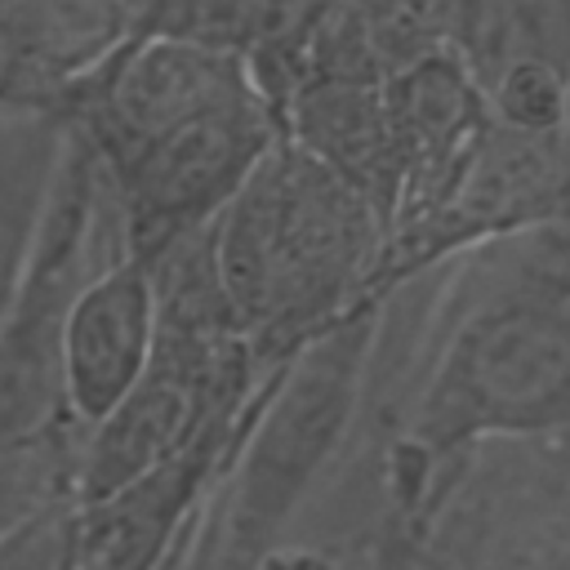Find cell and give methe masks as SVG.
Instances as JSON below:
<instances>
[{
	"label": "cell",
	"instance_id": "5",
	"mask_svg": "<svg viewBox=\"0 0 570 570\" xmlns=\"http://www.w3.org/2000/svg\"><path fill=\"white\" fill-rule=\"evenodd\" d=\"M156 347V285L138 254H111L58 316V392L71 423L94 428L142 374Z\"/></svg>",
	"mask_w": 570,
	"mask_h": 570
},
{
	"label": "cell",
	"instance_id": "9",
	"mask_svg": "<svg viewBox=\"0 0 570 570\" xmlns=\"http://www.w3.org/2000/svg\"><path fill=\"white\" fill-rule=\"evenodd\" d=\"M494 570H570V543H543V548L503 557Z\"/></svg>",
	"mask_w": 570,
	"mask_h": 570
},
{
	"label": "cell",
	"instance_id": "1",
	"mask_svg": "<svg viewBox=\"0 0 570 570\" xmlns=\"http://www.w3.org/2000/svg\"><path fill=\"white\" fill-rule=\"evenodd\" d=\"M227 312L258 374H276L374 289L383 223L285 134L209 223Z\"/></svg>",
	"mask_w": 570,
	"mask_h": 570
},
{
	"label": "cell",
	"instance_id": "4",
	"mask_svg": "<svg viewBox=\"0 0 570 570\" xmlns=\"http://www.w3.org/2000/svg\"><path fill=\"white\" fill-rule=\"evenodd\" d=\"M240 423L245 414L209 423L111 494L71 503V570H165L214 494Z\"/></svg>",
	"mask_w": 570,
	"mask_h": 570
},
{
	"label": "cell",
	"instance_id": "7",
	"mask_svg": "<svg viewBox=\"0 0 570 570\" xmlns=\"http://www.w3.org/2000/svg\"><path fill=\"white\" fill-rule=\"evenodd\" d=\"M67 120L53 111L0 116V325L18 303L40 218L62 160Z\"/></svg>",
	"mask_w": 570,
	"mask_h": 570
},
{
	"label": "cell",
	"instance_id": "6",
	"mask_svg": "<svg viewBox=\"0 0 570 570\" xmlns=\"http://www.w3.org/2000/svg\"><path fill=\"white\" fill-rule=\"evenodd\" d=\"M325 4L330 0H160L151 31L236 53L281 116Z\"/></svg>",
	"mask_w": 570,
	"mask_h": 570
},
{
	"label": "cell",
	"instance_id": "10",
	"mask_svg": "<svg viewBox=\"0 0 570 570\" xmlns=\"http://www.w3.org/2000/svg\"><path fill=\"white\" fill-rule=\"evenodd\" d=\"M187 539H191V534H187ZM174 570H196V566H191V557H187V548H183V557H178V566H174Z\"/></svg>",
	"mask_w": 570,
	"mask_h": 570
},
{
	"label": "cell",
	"instance_id": "3",
	"mask_svg": "<svg viewBox=\"0 0 570 570\" xmlns=\"http://www.w3.org/2000/svg\"><path fill=\"white\" fill-rule=\"evenodd\" d=\"M432 517L405 503L379 454V432L361 419L347 454L254 570H423Z\"/></svg>",
	"mask_w": 570,
	"mask_h": 570
},
{
	"label": "cell",
	"instance_id": "12",
	"mask_svg": "<svg viewBox=\"0 0 570 570\" xmlns=\"http://www.w3.org/2000/svg\"><path fill=\"white\" fill-rule=\"evenodd\" d=\"M0 4H4V0H0Z\"/></svg>",
	"mask_w": 570,
	"mask_h": 570
},
{
	"label": "cell",
	"instance_id": "11",
	"mask_svg": "<svg viewBox=\"0 0 570 570\" xmlns=\"http://www.w3.org/2000/svg\"><path fill=\"white\" fill-rule=\"evenodd\" d=\"M183 548H187V539H183ZM183 548H178V552L169 557V566H165V570H174V566H178V557H183Z\"/></svg>",
	"mask_w": 570,
	"mask_h": 570
},
{
	"label": "cell",
	"instance_id": "2",
	"mask_svg": "<svg viewBox=\"0 0 570 570\" xmlns=\"http://www.w3.org/2000/svg\"><path fill=\"white\" fill-rule=\"evenodd\" d=\"M263 374L227 321L156 312V347L138 383L80 436L71 503H89L156 468L209 423L240 419Z\"/></svg>",
	"mask_w": 570,
	"mask_h": 570
},
{
	"label": "cell",
	"instance_id": "8",
	"mask_svg": "<svg viewBox=\"0 0 570 570\" xmlns=\"http://www.w3.org/2000/svg\"><path fill=\"white\" fill-rule=\"evenodd\" d=\"M4 111H36L31 102V89H27V71H22V58H18V45L0 18V116Z\"/></svg>",
	"mask_w": 570,
	"mask_h": 570
}]
</instances>
